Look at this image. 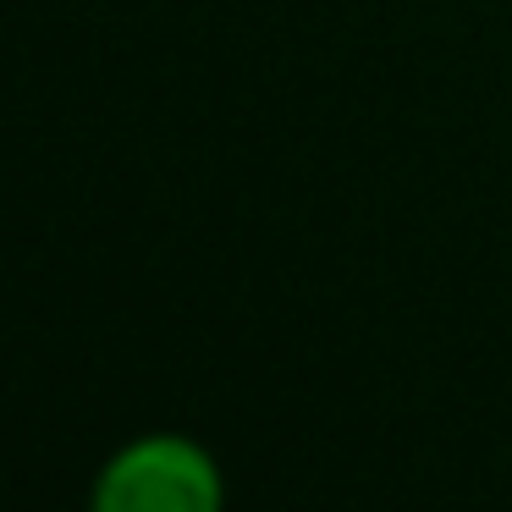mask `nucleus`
I'll list each match as a JSON object with an SVG mask.
<instances>
[{
	"instance_id": "nucleus-1",
	"label": "nucleus",
	"mask_w": 512,
	"mask_h": 512,
	"mask_svg": "<svg viewBox=\"0 0 512 512\" xmlns=\"http://www.w3.org/2000/svg\"><path fill=\"white\" fill-rule=\"evenodd\" d=\"M89 512H226V479L204 441L149 430L105 457Z\"/></svg>"
}]
</instances>
